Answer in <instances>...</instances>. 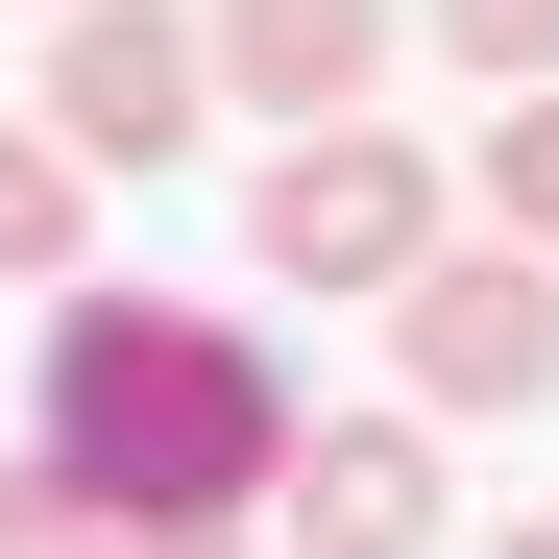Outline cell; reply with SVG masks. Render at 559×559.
<instances>
[{
	"label": "cell",
	"instance_id": "5",
	"mask_svg": "<svg viewBox=\"0 0 559 559\" xmlns=\"http://www.w3.org/2000/svg\"><path fill=\"white\" fill-rule=\"evenodd\" d=\"M267 535L293 559H438V414H317L293 462H267Z\"/></svg>",
	"mask_w": 559,
	"mask_h": 559
},
{
	"label": "cell",
	"instance_id": "11",
	"mask_svg": "<svg viewBox=\"0 0 559 559\" xmlns=\"http://www.w3.org/2000/svg\"><path fill=\"white\" fill-rule=\"evenodd\" d=\"M98 559H243V535H98Z\"/></svg>",
	"mask_w": 559,
	"mask_h": 559
},
{
	"label": "cell",
	"instance_id": "1",
	"mask_svg": "<svg viewBox=\"0 0 559 559\" xmlns=\"http://www.w3.org/2000/svg\"><path fill=\"white\" fill-rule=\"evenodd\" d=\"M25 462H49L98 535H267L293 365H267V317H219V293H49Z\"/></svg>",
	"mask_w": 559,
	"mask_h": 559
},
{
	"label": "cell",
	"instance_id": "9",
	"mask_svg": "<svg viewBox=\"0 0 559 559\" xmlns=\"http://www.w3.org/2000/svg\"><path fill=\"white\" fill-rule=\"evenodd\" d=\"M414 49L462 73V98H535V73H559V0H414Z\"/></svg>",
	"mask_w": 559,
	"mask_h": 559
},
{
	"label": "cell",
	"instance_id": "2",
	"mask_svg": "<svg viewBox=\"0 0 559 559\" xmlns=\"http://www.w3.org/2000/svg\"><path fill=\"white\" fill-rule=\"evenodd\" d=\"M390 414H559V267L535 243H487V219H438L414 267H390Z\"/></svg>",
	"mask_w": 559,
	"mask_h": 559
},
{
	"label": "cell",
	"instance_id": "8",
	"mask_svg": "<svg viewBox=\"0 0 559 559\" xmlns=\"http://www.w3.org/2000/svg\"><path fill=\"white\" fill-rule=\"evenodd\" d=\"M462 195H487V243H535V267H559V73H535V98H487Z\"/></svg>",
	"mask_w": 559,
	"mask_h": 559
},
{
	"label": "cell",
	"instance_id": "10",
	"mask_svg": "<svg viewBox=\"0 0 559 559\" xmlns=\"http://www.w3.org/2000/svg\"><path fill=\"white\" fill-rule=\"evenodd\" d=\"M0 559H98V511H73V487H49L25 438H0Z\"/></svg>",
	"mask_w": 559,
	"mask_h": 559
},
{
	"label": "cell",
	"instance_id": "7",
	"mask_svg": "<svg viewBox=\"0 0 559 559\" xmlns=\"http://www.w3.org/2000/svg\"><path fill=\"white\" fill-rule=\"evenodd\" d=\"M73 267H98V170L49 122H0V293H73Z\"/></svg>",
	"mask_w": 559,
	"mask_h": 559
},
{
	"label": "cell",
	"instance_id": "6",
	"mask_svg": "<svg viewBox=\"0 0 559 559\" xmlns=\"http://www.w3.org/2000/svg\"><path fill=\"white\" fill-rule=\"evenodd\" d=\"M390 49H414V0H195V73L267 98V122H365Z\"/></svg>",
	"mask_w": 559,
	"mask_h": 559
},
{
	"label": "cell",
	"instance_id": "3",
	"mask_svg": "<svg viewBox=\"0 0 559 559\" xmlns=\"http://www.w3.org/2000/svg\"><path fill=\"white\" fill-rule=\"evenodd\" d=\"M414 243H438V146L414 122H267V170H243V267L267 293H390Z\"/></svg>",
	"mask_w": 559,
	"mask_h": 559
},
{
	"label": "cell",
	"instance_id": "4",
	"mask_svg": "<svg viewBox=\"0 0 559 559\" xmlns=\"http://www.w3.org/2000/svg\"><path fill=\"white\" fill-rule=\"evenodd\" d=\"M25 122L73 146V170H195V122H219V73H195V0H49V49H25Z\"/></svg>",
	"mask_w": 559,
	"mask_h": 559
},
{
	"label": "cell",
	"instance_id": "12",
	"mask_svg": "<svg viewBox=\"0 0 559 559\" xmlns=\"http://www.w3.org/2000/svg\"><path fill=\"white\" fill-rule=\"evenodd\" d=\"M462 559H559V511H511V535H462Z\"/></svg>",
	"mask_w": 559,
	"mask_h": 559
}]
</instances>
